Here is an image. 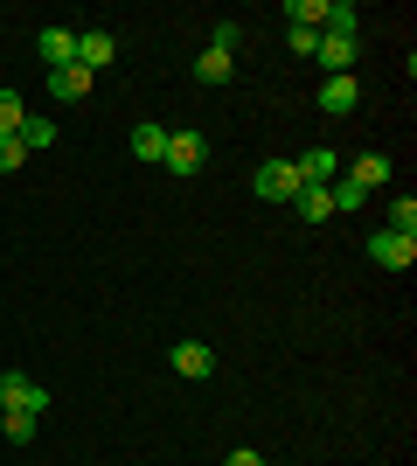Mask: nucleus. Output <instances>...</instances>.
Instances as JSON below:
<instances>
[{
  "label": "nucleus",
  "mask_w": 417,
  "mask_h": 466,
  "mask_svg": "<svg viewBox=\"0 0 417 466\" xmlns=\"http://www.w3.org/2000/svg\"><path fill=\"white\" fill-rule=\"evenodd\" d=\"M160 167H167V175H202V167H209V139L202 133H167V154H160Z\"/></svg>",
  "instance_id": "1"
},
{
  "label": "nucleus",
  "mask_w": 417,
  "mask_h": 466,
  "mask_svg": "<svg viewBox=\"0 0 417 466\" xmlns=\"http://www.w3.org/2000/svg\"><path fill=\"white\" fill-rule=\"evenodd\" d=\"M369 258H376L382 272H411V258H417V237H397V230H376V237H369Z\"/></svg>",
  "instance_id": "2"
},
{
  "label": "nucleus",
  "mask_w": 417,
  "mask_h": 466,
  "mask_svg": "<svg viewBox=\"0 0 417 466\" xmlns=\"http://www.w3.org/2000/svg\"><path fill=\"white\" fill-rule=\"evenodd\" d=\"M167 362H174V376H188V383L216 376V349H209V341H174V349H167Z\"/></svg>",
  "instance_id": "3"
},
{
  "label": "nucleus",
  "mask_w": 417,
  "mask_h": 466,
  "mask_svg": "<svg viewBox=\"0 0 417 466\" xmlns=\"http://www.w3.org/2000/svg\"><path fill=\"white\" fill-rule=\"evenodd\" d=\"M0 410H49V390L28 383L21 370H7V376H0Z\"/></svg>",
  "instance_id": "4"
},
{
  "label": "nucleus",
  "mask_w": 417,
  "mask_h": 466,
  "mask_svg": "<svg viewBox=\"0 0 417 466\" xmlns=\"http://www.w3.org/2000/svg\"><path fill=\"white\" fill-rule=\"evenodd\" d=\"M299 188H306V181H299L293 160H264V167H258V195H264V202H293Z\"/></svg>",
  "instance_id": "5"
},
{
  "label": "nucleus",
  "mask_w": 417,
  "mask_h": 466,
  "mask_svg": "<svg viewBox=\"0 0 417 466\" xmlns=\"http://www.w3.org/2000/svg\"><path fill=\"white\" fill-rule=\"evenodd\" d=\"M112 56H119V42L104 35V28H84V35H77V70H91V77H98Z\"/></svg>",
  "instance_id": "6"
},
{
  "label": "nucleus",
  "mask_w": 417,
  "mask_h": 466,
  "mask_svg": "<svg viewBox=\"0 0 417 466\" xmlns=\"http://www.w3.org/2000/svg\"><path fill=\"white\" fill-rule=\"evenodd\" d=\"M355 105H362V84L355 77H327V84H320V112H327V118H348Z\"/></svg>",
  "instance_id": "7"
},
{
  "label": "nucleus",
  "mask_w": 417,
  "mask_h": 466,
  "mask_svg": "<svg viewBox=\"0 0 417 466\" xmlns=\"http://www.w3.org/2000/svg\"><path fill=\"white\" fill-rule=\"evenodd\" d=\"M341 175H348L362 195H369V188H390V160H382V154H355L348 167H341Z\"/></svg>",
  "instance_id": "8"
},
{
  "label": "nucleus",
  "mask_w": 417,
  "mask_h": 466,
  "mask_svg": "<svg viewBox=\"0 0 417 466\" xmlns=\"http://www.w3.org/2000/svg\"><path fill=\"white\" fill-rule=\"evenodd\" d=\"M35 49H42V63H49V70L77 63V35H70V28H42V35H35Z\"/></svg>",
  "instance_id": "9"
},
{
  "label": "nucleus",
  "mask_w": 417,
  "mask_h": 466,
  "mask_svg": "<svg viewBox=\"0 0 417 466\" xmlns=\"http://www.w3.org/2000/svg\"><path fill=\"white\" fill-rule=\"evenodd\" d=\"M293 167H299V181H306V188H327V181L341 175V160L327 154V147H313V154H299Z\"/></svg>",
  "instance_id": "10"
},
{
  "label": "nucleus",
  "mask_w": 417,
  "mask_h": 466,
  "mask_svg": "<svg viewBox=\"0 0 417 466\" xmlns=\"http://www.w3.org/2000/svg\"><path fill=\"white\" fill-rule=\"evenodd\" d=\"M49 97H63V105H77V97H91V70H77V63H63V70H49Z\"/></svg>",
  "instance_id": "11"
},
{
  "label": "nucleus",
  "mask_w": 417,
  "mask_h": 466,
  "mask_svg": "<svg viewBox=\"0 0 417 466\" xmlns=\"http://www.w3.org/2000/svg\"><path fill=\"white\" fill-rule=\"evenodd\" d=\"M313 56L327 63V77H348V63H355V35H320Z\"/></svg>",
  "instance_id": "12"
},
{
  "label": "nucleus",
  "mask_w": 417,
  "mask_h": 466,
  "mask_svg": "<svg viewBox=\"0 0 417 466\" xmlns=\"http://www.w3.org/2000/svg\"><path fill=\"white\" fill-rule=\"evenodd\" d=\"M293 216H299V223H327V216H334V195H327V188H299Z\"/></svg>",
  "instance_id": "13"
},
{
  "label": "nucleus",
  "mask_w": 417,
  "mask_h": 466,
  "mask_svg": "<svg viewBox=\"0 0 417 466\" xmlns=\"http://www.w3.org/2000/svg\"><path fill=\"white\" fill-rule=\"evenodd\" d=\"M195 77H202V84H230V77H237V56H223V49H202V56H195Z\"/></svg>",
  "instance_id": "14"
},
{
  "label": "nucleus",
  "mask_w": 417,
  "mask_h": 466,
  "mask_svg": "<svg viewBox=\"0 0 417 466\" xmlns=\"http://www.w3.org/2000/svg\"><path fill=\"white\" fill-rule=\"evenodd\" d=\"M285 21H293V28H327V0H293V7H285Z\"/></svg>",
  "instance_id": "15"
},
{
  "label": "nucleus",
  "mask_w": 417,
  "mask_h": 466,
  "mask_svg": "<svg viewBox=\"0 0 417 466\" xmlns=\"http://www.w3.org/2000/svg\"><path fill=\"white\" fill-rule=\"evenodd\" d=\"M133 154L139 160H160V154H167V126H133Z\"/></svg>",
  "instance_id": "16"
},
{
  "label": "nucleus",
  "mask_w": 417,
  "mask_h": 466,
  "mask_svg": "<svg viewBox=\"0 0 417 466\" xmlns=\"http://www.w3.org/2000/svg\"><path fill=\"white\" fill-rule=\"evenodd\" d=\"M0 431H7L15 446H28V439H35V410H0Z\"/></svg>",
  "instance_id": "17"
},
{
  "label": "nucleus",
  "mask_w": 417,
  "mask_h": 466,
  "mask_svg": "<svg viewBox=\"0 0 417 466\" xmlns=\"http://www.w3.org/2000/svg\"><path fill=\"white\" fill-rule=\"evenodd\" d=\"M21 147H28V154H42V147H56V126H49V118H28V126H21Z\"/></svg>",
  "instance_id": "18"
},
{
  "label": "nucleus",
  "mask_w": 417,
  "mask_h": 466,
  "mask_svg": "<svg viewBox=\"0 0 417 466\" xmlns=\"http://www.w3.org/2000/svg\"><path fill=\"white\" fill-rule=\"evenodd\" d=\"M28 126V105H21V91H0V133H21Z\"/></svg>",
  "instance_id": "19"
},
{
  "label": "nucleus",
  "mask_w": 417,
  "mask_h": 466,
  "mask_svg": "<svg viewBox=\"0 0 417 466\" xmlns=\"http://www.w3.org/2000/svg\"><path fill=\"white\" fill-rule=\"evenodd\" d=\"M390 230H397V237H417V202H411V195H397V202H390Z\"/></svg>",
  "instance_id": "20"
},
{
  "label": "nucleus",
  "mask_w": 417,
  "mask_h": 466,
  "mask_svg": "<svg viewBox=\"0 0 417 466\" xmlns=\"http://www.w3.org/2000/svg\"><path fill=\"white\" fill-rule=\"evenodd\" d=\"M21 160H28V147H21V139H15V133H0V175H15Z\"/></svg>",
  "instance_id": "21"
},
{
  "label": "nucleus",
  "mask_w": 417,
  "mask_h": 466,
  "mask_svg": "<svg viewBox=\"0 0 417 466\" xmlns=\"http://www.w3.org/2000/svg\"><path fill=\"white\" fill-rule=\"evenodd\" d=\"M237 42H243V28H237V21H216V35H209V49H223V56H237Z\"/></svg>",
  "instance_id": "22"
},
{
  "label": "nucleus",
  "mask_w": 417,
  "mask_h": 466,
  "mask_svg": "<svg viewBox=\"0 0 417 466\" xmlns=\"http://www.w3.org/2000/svg\"><path fill=\"white\" fill-rule=\"evenodd\" d=\"M285 42H293V56H313V49H320L313 28H285Z\"/></svg>",
  "instance_id": "23"
},
{
  "label": "nucleus",
  "mask_w": 417,
  "mask_h": 466,
  "mask_svg": "<svg viewBox=\"0 0 417 466\" xmlns=\"http://www.w3.org/2000/svg\"><path fill=\"white\" fill-rule=\"evenodd\" d=\"M223 466H264V452H251V446H237V452H230V460H223Z\"/></svg>",
  "instance_id": "24"
},
{
  "label": "nucleus",
  "mask_w": 417,
  "mask_h": 466,
  "mask_svg": "<svg viewBox=\"0 0 417 466\" xmlns=\"http://www.w3.org/2000/svg\"><path fill=\"white\" fill-rule=\"evenodd\" d=\"M264 466H272V460H264Z\"/></svg>",
  "instance_id": "25"
}]
</instances>
